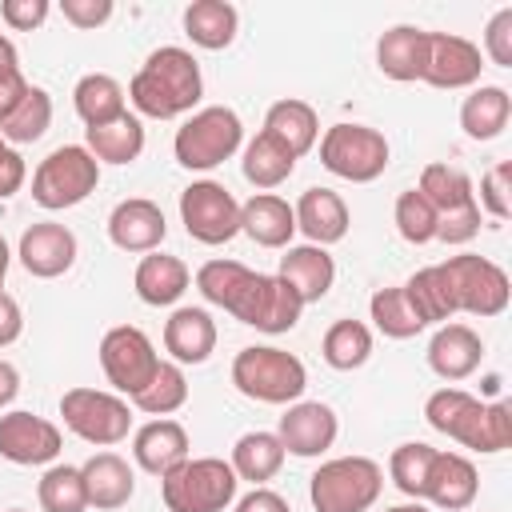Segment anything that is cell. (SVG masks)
Returning <instances> with one entry per match:
<instances>
[{
    "mask_svg": "<svg viewBox=\"0 0 512 512\" xmlns=\"http://www.w3.org/2000/svg\"><path fill=\"white\" fill-rule=\"evenodd\" d=\"M204 96V76L200 64L188 48L164 44L156 52H148V60L140 64V72L128 80V100L140 116L152 120H176L188 116Z\"/></svg>",
    "mask_w": 512,
    "mask_h": 512,
    "instance_id": "cell-1",
    "label": "cell"
},
{
    "mask_svg": "<svg viewBox=\"0 0 512 512\" xmlns=\"http://www.w3.org/2000/svg\"><path fill=\"white\" fill-rule=\"evenodd\" d=\"M232 384L240 396L260 404H296L308 388V368L284 348L248 344L232 360Z\"/></svg>",
    "mask_w": 512,
    "mask_h": 512,
    "instance_id": "cell-2",
    "label": "cell"
},
{
    "mask_svg": "<svg viewBox=\"0 0 512 512\" xmlns=\"http://www.w3.org/2000/svg\"><path fill=\"white\" fill-rule=\"evenodd\" d=\"M236 472L220 456H188L160 476V500L168 512H224L236 500Z\"/></svg>",
    "mask_w": 512,
    "mask_h": 512,
    "instance_id": "cell-3",
    "label": "cell"
},
{
    "mask_svg": "<svg viewBox=\"0 0 512 512\" xmlns=\"http://www.w3.org/2000/svg\"><path fill=\"white\" fill-rule=\"evenodd\" d=\"M244 144V124L228 104H208L200 112H192L172 140L176 164L188 172H212L224 160H232Z\"/></svg>",
    "mask_w": 512,
    "mask_h": 512,
    "instance_id": "cell-4",
    "label": "cell"
},
{
    "mask_svg": "<svg viewBox=\"0 0 512 512\" xmlns=\"http://www.w3.org/2000/svg\"><path fill=\"white\" fill-rule=\"evenodd\" d=\"M384 492V472L368 456L324 460L308 480V500L316 512H368Z\"/></svg>",
    "mask_w": 512,
    "mask_h": 512,
    "instance_id": "cell-5",
    "label": "cell"
},
{
    "mask_svg": "<svg viewBox=\"0 0 512 512\" xmlns=\"http://www.w3.org/2000/svg\"><path fill=\"white\" fill-rule=\"evenodd\" d=\"M100 184V164L84 144H60L52 148L36 172H32V200L48 212L84 204Z\"/></svg>",
    "mask_w": 512,
    "mask_h": 512,
    "instance_id": "cell-6",
    "label": "cell"
},
{
    "mask_svg": "<svg viewBox=\"0 0 512 512\" xmlns=\"http://www.w3.org/2000/svg\"><path fill=\"white\" fill-rule=\"evenodd\" d=\"M440 268H444V280H448L456 312L488 320V316H500L508 308V296H512L508 272L500 264H492L488 256L460 252V256H448Z\"/></svg>",
    "mask_w": 512,
    "mask_h": 512,
    "instance_id": "cell-7",
    "label": "cell"
},
{
    "mask_svg": "<svg viewBox=\"0 0 512 512\" xmlns=\"http://www.w3.org/2000/svg\"><path fill=\"white\" fill-rule=\"evenodd\" d=\"M60 416L72 436L96 448H112L132 432V404L100 388H68L60 396Z\"/></svg>",
    "mask_w": 512,
    "mask_h": 512,
    "instance_id": "cell-8",
    "label": "cell"
},
{
    "mask_svg": "<svg viewBox=\"0 0 512 512\" xmlns=\"http://www.w3.org/2000/svg\"><path fill=\"white\" fill-rule=\"evenodd\" d=\"M388 140L368 124H332L320 136V164L352 184H372L388 168Z\"/></svg>",
    "mask_w": 512,
    "mask_h": 512,
    "instance_id": "cell-9",
    "label": "cell"
},
{
    "mask_svg": "<svg viewBox=\"0 0 512 512\" xmlns=\"http://www.w3.org/2000/svg\"><path fill=\"white\" fill-rule=\"evenodd\" d=\"M268 284L272 276L264 272H252L244 268L240 260H208L196 268V288L208 304L224 308L228 316H236L240 324H252L260 320V308H264V296H268Z\"/></svg>",
    "mask_w": 512,
    "mask_h": 512,
    "instance_id": "cell-10",
    "label": "cell"
},
{
    "mask_svg": "<svg viewBox=\"0 0 512 512\" xmlns=\"http://www.w3.org/2000/svg\"><path fill=\"white\" fill-rule=\"evenodd\" d=\"M180 224L196 244H228L240 232V204L216 180H196L180 192Z\"/></svg>",
    "mask_w": 512,
    "mask_h": 512,
    "instance_id": "cell-11",
    "label": "cell"
},
{
    "mask_svg": "<svg viewBox=\"0 0 512 512\" xmlns=\"http://www.w3.org/2000/svg\"><path fill=\"white\" fill-rule=\"evenodd\" d=\"M100 368H104L108 384L132 400V396L156 376L160 352H156V344L148 340V332H140L136 324H116V328H108L104 340H100Z\"/></svg>",
    "mask_w": 512,
    "mask_h": 512,
    "instance_id": "cell-12",
    "label": "cell"
},
{
    "mask_svg": "<svg viewBox=\"0 0 512 512\" xmlns=\"http://www.w3.org/2000/svg\"><path fill=\"white\" fill-rule=\"evenodd\" d=\"M64 448V436L52 420L36 416V412H4L0 416V456L8 464H20V468H40V464H56Z\"/></svg>",
    "mask_w": 512,
    "mask_h": 512,
    "instance_id": "cell-13",
    "label": "cell"
},
{
    "mask_svg": "<svg viewBox=\"0 0 512 512\" xmlns=\"http://www.w3.org/2000/svg\"><path fill=\"white\" fill-rule=\"evenodd\" d=\"M16 256H20V268L36 280H56L64 276L72 264H76V232L68 224H56V220H40V224H28L20 232V244H16Z\"/></svg>",
    "mask_w": 512,
    "mask_h": 512,
    "instance_id": "cell-14",
    "label": "cell"
},
{
    "mask_svg": "<svg viewBox=\"0 0 512 512\" xmlns=\"http://www.w3.org/2000/svg\"><path fill=\"white\" fill-rule=\"evenodd\" d=\"M484 56L472 40L456 36V32H428V60H424V76L432 88L456 92V88H472L480 80Z\"/></svg>",
    "mask_w": 512,
    "mask_h": 512,
    "instance_id": "cell-15",
    "label": "cell"
},
{
    "mask_svg": "<svg viewBox=\"0 0 512 512\" xmlns=\"http://www.w3.org/2000/svg\"><path fill=\"white\" fill-rule=\"evenodd\" d=\"M336 432H340V420L320 400H296V404H288V412L280 416V428H276L284 452L304 456V460L324 456L336 444Z\"/></svg>",
    "mask_w": 512,
    "mask_h": 512,
    "instance_id": "cell-16",
    "label": "cell"
},
{
    "mask_svg": "<svg viewBox=\"0 0 512 512\" xmlns=\"http://www.w3.org/2000/svg\"><path fill=\"white\" fill-rule=\"evenodd\" d=\"M168 236V220L160 212L156 200L148 196H128L112 208L108 216V240L120 248V252H156Z\"/></svg>",
    "mask_w": 512,
    "mask_h": 512,
    "instance_id": "cell-17",
    "label": "cell"
},
{
    "mask_svg": "<svg viewBox=\"0 0 512 512\" xmlns=\"http://www.w3.org/2000/svg\"><path fill=\"white\" fill-rule=\"evenodd\" d=\"M476 492H480L476 464L468 456H460V452H440L436 448L420 500H432L436 508H448V512H464V508H472Z\"/></svg>",
    "mask_w": 512,
    "mask_h": 512,
    "instance_id": "cell-18",
    "label": "cell"
},
{
    "mask_svg": "<svg viewBox=\"0 0 512 512\" xmlns=\"http://www.w3.org/2000/svg\"><path fill=\"white\" fill-rule=\"evenodd\" d=\"M480 360H484V340L468 324H440L428 340V368L448 384L468 380L480 368Z\"/></svg>",
    "mask_w": 512,
    "mask_h": 512,
    "instance_id": "cell-19",
    "label": "cell"
},
{
    "mask_svg": "<svg viewBox=\"0 0 512 512\" xmlns=\"http://www.w3.org/2000/svg\"><path fill=\"white\" fill-rule=\"evenodd\" d=\"M188 432L180 420L172 416H156L144 428H136L132 436V460L148 472V476H168L176 464L188 460Z\"/></svg>",
    "mask_w": 512,
    "mask_h": 512,
    "instance_id": "cell-20",
    "label": "cell"
},
{
    "mask_svg": "<svg viewBox=\"0 0 512 512\" xmlns=\"http://www.w3.org/2000/svg\"><path fill=\"white\" fill-rule=\"evenodd\" d=\"M292 212H296V232H304L308 244H316V248L340 244L348 236V224H352L344 196L332 188H308L292 204Z\"/></svg>",
    "mask_w": 512,
    "mask_h": 512,
    "instance_id": "cell-21",
    "label": "cell"
},
{
    "mask_svg": "<svg viewBox=\"0 0 512 512\" xmlns=\"http://www.w3.org/2000/svg\"><path fill=\"white\" fill-rule=\"evenodd\" d=\"M304 304H316L332 292L336 284V260L328 256V248L316 244H288L280 256V272H276Z\"/></svg>",
    "mask_w": 512,
    "mask_h": 512,
    "instance_id": "cell-22",
    "label": "cell"
},
{
    "mask_svg": "<svg viewBox=\"0 0 512 512\" xmlns=\"http://www.w3.org/2000/svg\"><path fill=\"white\" fill-rule=\"evenodd\" d=\"M80 476H84V492H88V508H100V512H116L132 500L136 492V472L132 464L120 456V452H96L80 464Z\"/></svg>",
    "mask_w": 512,
    "mask_h": 512,
    "instance_id": "cell-23",
    "label": "cell"
},
{
    "mask_svg": "<svg viewBox=\"0 0 512 512\" xmlns=\"http://www.w3.org/2000/svg\"><path fill=\"white\" fill-rule=\"evenodd\" d=\"M480 416H484V400H476L464 388H440V392H432L424 400V420L440 436H448V440H456L464 448H476Z\"/></svg>",
    "mask_w": 512,
    "mask_h": 512,
    "instance_id": "cell-24",
    "label": "cell"
},
{
    "mask_svg": "<svg viewBox=\"0 0 512 512\" xmlns=\"http://www.w3.org/2000/svg\"><path fill=\"white\" fill-rule=\"evenodd\" d=\"M164 352L172 364H204L216 352V320L208 308H176L164 320Z\"/></svg>",
    "mask_w": 512,
    "mask_h": 512,
    "instance_id": "cell-25",
    "label": "cell"
},
{
    "mask_svg": "<svg viewBox=\"0 0 512 512\" xmlns=\"http://www.w3.org/2000/svg\"><path fill=\"white\" fill-rule=\"evenodd\" d=\"M240 232L260 248H288L296 236V212L272 192H256L240 204Z\"/></svg>",
    "mask_w": 512,
    "mask_h": 512,
    "instance_id": "cell-26",
    "label": "cell"
},
{
    "mask_svg": "<svg viewBox=\"0 0 512 512\" xmlns=\"http://www.w3.org/2000/svg\"><path fill=\"white\" fill-rule=\"evenodd\" d=\"M424 60H428V32L416 24H396L376 40V68L388 80H420L424 76Z\"/></svg>",
    "mask_w": 512,
    "mask_h": 512,
    "instance_id": "cell-27",
    "label": "cell"
},
{
    "mask_svg": "<svg viewBox=\"0 0 512 512\" xmlns=\"http://www.w3.org/2000/svg\"><path fill=\"white\" fill-rule=\"evenodd\" d=\"M188 264L180 256H168V252H148L140 264H136V276H132V288L136 296L148 304V308H168L176 304L184 292H188Z\"/></svg>",
    "mask_w": 512,
    "mask_h": 512,
    "instance_id": "cell-28",
    "label": "cell"
},
{
    "mask_svg": "<svg viewBox=\"0 0 512 512\" xmlns=\"http://www.w3.org/2000/svg\"><path fill=\"white\" fill-rule=\"evenodd\" d=\"M260 132H268L276 144H284L296 160L304 156V152H312L316 148V140H320V116H316V108L312 104H304V100H276L272 108H268V116H264V128Z\"/></svg>",
    "mask_w": 512,
    "mask_h": 512,
    "instance_id": "cell-29",
    "label": "cell"
},
{
    "mask_svg": "<svg viewBox=\"0 0 512 512\" xmlns=\"http://www.w3.org/2000/svg\"><path fill=\"white\" fill-rule=\"evenodd\" d=\"M508 116H512V96L500 84H480L460 104V128L468 140H496L508 128Z\"/></svg>",
    "mask_w": 512,
    "mask_h": 512,
    "instance_id": "cell-30",
    "label": "cell"
},
{
    "mask_svg": "<svg viewBox=\"0 0 512 512\" xmlns=\"http://www.w3.org/2000/svg\"><path fill=\"white\" fill-rule=\"evenodd\" d=\"M284 444H280V436L276 432H264V428H256V432H244L236 444H232V472H236V480H252L256 488H264L280 468H284Z\"/></svg>",
    "mask_w": 512,
    "mask_h": 512,
    "instance_id": "cell-31",
    "label": "cell"
},
{
    "mask_svg": "<svg viewBox=\"0 0 512 512\" xmlns=\"http://www.w3.org/2000/svg\"><path fill=\"white\" fill-rule=\"evenodd\" d=\"M236 28H240V12L228 0H192L184 8V32L196 48L220 52L236 40Z\"/></svg>",
    "mask_w": 512,
    "mask_h": 512,
    "instance_id": "cell-32",
    "label": "cell"
},
{
    "mask_svg": "<svg viewBox=\"0 0 512 512\" xmlns=\"http://www.w3.org/2000/svg\"><path fill=\"white\" fill-rule=\"evenodd\" d=\"M72 108H76V116L84 120V128L112 124V120H120V116L128 112L124 88H120V80L108 76V72H88V76H80L76 88H72Z\"/></svg>",
    "mask_w": 512,
    "mask_h": 512,
    "instance_id": "cell-33",
    "label": "cell"
},
{
    "mask_svg": "<svg viewBox=\"0 0 512 512\" xmlns=\"http://www.w3.org/2000/svg\"><path fill=\"white\" fill-rule=\"evenodd\" d=\"M84 148L96 156V164H132L144 152V124L140 116L124 112L112 124L84 128Z\"/></svg>",
    "mask_w": 512,
    "mask_h": 512,
    "instance_id": "cell-34",
    "label": "cell"
},
{
    "mask_svg": "<svg viewBox=\"0 0 512 512\" xmlns=\"http://www.w3.org/2000/svg\"><path fill=\"white\" fill-rule=\"evenodd\" d=\"M240 172H244V180H248L252 188L268 192V188H280V184L296 172V156H292L284 144H276L268 132H256V136L244 144Z\"/></svg>",
    "mask_w": 512,
    "mask_h": 512,
    "instance_id": "cell-35",
    "label": "cell"
},
{
    "mask_svg": "<svg viewBox=\"0 0 512 512\" xmlns=\"http://www.w3.org/2000/svg\"><path fill=\"white\" fill-rule=\"evenodd\" d=\"M416 192L436 208V216H452V212L476 204L472 180H468L460 168H452V164H424Z\"/></svg>",
    "mask_w": 512,
    "mask_h": 512,
    "instance_id": "cell-36",
    "label": "cell"
},
{
    "mask_svg": "<svg viewBox=\"0 0 512 512\" xmlns=\"http://www.w3.org/2000/svg\"><path fill=\"white\" fill-rule=\"evenodd\" d=\"M320 356L336 372H352L372 356V328L364 320H336L320 340Z\"/></svg>",
    "mask_w": 512,
    "mask_h": 512,
    "instance_id": "cell-37",
    "label": "cell"
},
{
    "mask_svg": "<svg viewBox=\"0 0 512 512\" xmlns=\"http://www.w3.org/2000/svg\"><path fill=\"white\" fill-rule=\"evenodd\" d=\"M404 296L412 300V308L420 312L424 324H448L456 316V304H452V292H448V280H444L440 264H428V268L412 272L408 284H404Z\"/></svg>",
    "mask_w": 512,
    "mask_h": 512,
    "instance_id": "cell-38",
    "label": "cell"
},
{
    "mask_svg": "<svg viewBox=\"0 0 512 512\" xmlns=\"http://www.w3.org/2000/svg\"><path fill=\"white\" fill-rule=\"evenodd\" d=\"M368 316L388 340H412L416 332L428 328L420 320V312L412 308V300L404 296V288H376L368 300Z\"/></svg>",
    "mask_w": 512,
    "mask_h": 512,
    "instance_id": "cell-39",
    "label": "cell"
},
{
    "mask_svg": "<svg viewBox=\"0 0 512 512\" xmlns=\"http://www.w3.org/2000/svg\"><path fill=\"white\" fill-rule=\"evenodd\" d=\"M132 404L148 416H172L188 404V380H184V368L172 364V360H160L156 376L132 396Z\"/></svg>",
    "mask_w": 512,
    "mask_h": 512,
    "instance_id": "cell-40",
    "label": "cell"
},
{
    "mask_svg": "<svg viewBox=\"0 0 512 512\" xmlns=\"http://www.w3.org/2000/svg\"><path fill=\"white\" fill-rule=\"evenodd\" d=\"M36 500H40V512H84L88 492H84L80 468L76 464H48L40 484H36Z\"/></svg>",
    "mask_w": 512,
    "mask_h": 512,
    "instance_id": "cell-41",
    "label": "cell"
},
{
    "mask_svg": "<svg viewBox=\"0 0 512 512\" xmlns=\"http://www.w3.org/2000/svg\"><path fill=\"white\" fill-rule=\"evenodd\" d=\"M48 124H52V96L32 84L28 96L20 100V108L0 124V136H4L12 148H20V144H36V140L48 132Z\"/></svg>",
    "mask_w": 512,
    "mask_h": 512,
    "instance_id": "cell-42",
    "label": "cell"
},
{
    "mask_svg": "<svg viewBox=\"0 0 512 512\" xmlns=\"http://www.w3.org/2000/svg\"><path fill=\"white\" fill-rule=\"evenodd\" d=\"M432 456H436L432 444H420V440L400 444V448L388 456V476H392V484H396L404 496L420 500V496H424V480H428V464H432Z\"/></svg>",
    "mask_w": 512,
    "mask_h": 512,
    "instance_id": "cell-43",
    "label": "cell"
},
{
    "mask_svg": "<svg viewBox=\"0 0 512 512\" xmlns=\"http://www.w3.org/2000/svg\"><path fill=\"white\" fill-rule=\"evenodd\" d=\"M436 224H440L436 208L416 188H408V192L396 196V232L408 244H432L436 240Z\"/></svg>",
    "mask_w": 512,
    "mask_h": 512,
    "instance_id": "cell-44",
    "label": "cell"
},
{
    "mask_svg": "<svg viewBox=\"0 0 512 512\" xmlns=\"http://www.w3.org/2000/svg\"><path fill=\"white\" fill-rule=\"evenodd\" d=\"M300 312H304V300H300V296H296V292H292V288H288L280 276H272L256 328H260V332H268V336L292 332V328L300 324Z\"/></svg>",
    "mask_w": 512,
    "mask_h": 512,
    "instance_id": "cell-45",
    "label": "cell"
},
{
    "mask_svg": "<svg viewBox=\"0 0 512 512\" xmlns=\"http://www.w3.org/2000/svg\"><path fill=\"white\" fill-rule=\"evenodd\" d=\"M480 208L492 220L512 216V160H500L480 176Z\"/></svg>",
    "mask_w": 512,
    "mask_h": 512,
    "instance_id": "cell-46",
    "label": "cell"
},
{
    "mask_svg": "<svg viewBox=\"0 0 512 512\" xmlns=\"http://www.w3.org/2000/svg\"><path fill=\"white\" fill-rule=\"evenodd\" d=\"M512 448V404L508 400H496V404H484V416H480V432H476V448L472 452H504Z\"/></svg>",
    "mask_w": 512,
    "mask_h": 512,
    "instance_id": "cell-47",
    "label": "cell"
},
{
    "mask_svg": "<svg viewBox=\"0 0 512 512\" xmlns=\"http://www.w3.org/2000/svg\"><path fill=\"white\" fill-rule=\"evenodd\" d=\"M496 68H512V8H500L484 28V52Z\"/></svg>",
    "mask_w": 512,
    "mask_h": 512,
    "instance_id": "cell-48",
    "label": "cell"
},
{
    "mask_svg": "<svg viewBox=\"0 0 512 512\" xmlns=\"http://www.w3.org/2000/svg\"><path fill=\"white\" fill-rule=\"evenodd\" d=\"M112 12H116L112 0H60V16H64L72 28H80V32H92V28L108 24Z\"/></svg>",
    "mask_w": 512,
    "mask_h": 512,
    "instance_id": "cell-49",
    "label": "cell"
},
{
    "mask_svg": "<svg viewBox=\"0 0 512 512\" xmlns=\"http://www.w3.org/2000/svg\"><path fill=\"white\" fill-rule=\"evenodd\" d=\"M48 12H52L48 0H4V4H0L4 24L16 28V32H32V28H40V24L48 20Z\"/></svg>",
    "mask_w": 512,
    "mask_h": 512,
    "instance_id": "cell-50",
    "label": "cell"
},
{
    "mask_svg": "<svg viewBox=\"0 0 512 512\" xmlns=\"http://www.w3.org/2000/svg\"><path fill=\"white\" fill-rule=\"evenodd\" d=\"M476 232H480V204L440 216V224H436V240H444V244H468Z\"/></svg>",
    "mask_w": 512,
    "mask_h": 512,
    "instance_id": "cell-51",
    "label": "cell"
},
{
    "mask_svg": "<svg viewBox=\"0 0 512 512\" xmlns=\"http://www.w3.org/2000/svg\"><path fill=\"white\" fill-rule=\"evenodd\" d=\"M24 176H28V164H24V156L0 136V200H8V196H16L20 188H24Z\"/></svg>",
    "mask_w": 512,
    "mask_h": 512,
    "instance_id": "cell-52",
    "label": "cell"
},
{
    "mask_svg": "<svg viewBox=\"0 0 512 512\" xmlns=\"http://www.w3.org/2000/svg\"><path fill=\"white\" fill-rule=\"evenodd\" d=\"M232 512H292V504L280 492H272V488H252L248 496L236 500Z\"/></svg>",
    "mask_w": 512,
    "mask_h": 512,
    "instance_id": "cell-53",
    "label": "cell"
},
{
    "mask_svg": "<svg viewBox=\"0 0 512 512\" xmlns=\"http://www.w3.org/2000/svg\"><path fill=\"white\" fill-rule=\"evenodd\" d=\"M20 332H24V312H20V304H16L8 292H0V348L16 344Z\"/></svg>",
    "mask_w": 512,
    "mask_h": 512,
    "instance_id": "cell-54",
    "label": "cell"
},
{
    "mask_svg": "<svg viewBox=\"0 0 512 512\" xmlns=\"http://www.w3.org/2000/svg\"><path fill=\"white\" fill-rule=\"evenodd\" d=\"M28 88H32V84L24 80V72H16V76H4V80H0V124L20 108V100L28 96Z\"/></svg>",
    "mask_w": 512,
    "mask_h": 512,
    "instance_id": "cell-55",
    "label": "cell"
},
{
    "mask_svg": "<svg viewBox=\"0 0 512 512\" xmlns=\"http://www.w3.org/2000/svg\"><path fill=\"white\" fill-rule=\"evenodd\" d=\"M16 392H20V372L12 360H0V412L16 400Z\"/></svg>",
    "mask_w": 512,
    "mask_h": 512,
    "instance_id": "cell-56",
    "label": "cell"
},
{
    "mask_svg": "<svg viewBox=\"0 0 512 512\" xmlns=\"http://www.w3.org/2000/svg\"><path fill=\"white\" fill-rule=\"evenodd\" d=\"M20 72V52H16V44L0 32V80L4 76H16Z\"/></svg>",
    "mask_w": 512,
    "mask_h": 512,
    "instance_id": "cell-57",
    "label": "cell"
},
{
    "mask_svg": "<svg viewBox=\"0 0 512 512\" xmlns=\"http://www.w3.org/2000/svg\"><path fill=\"white\" fill-rule=\"evenodd\" d=\"M8 264H12V248H8V240L0 236V292H4V276H8Z\"/></svg>",
    "mask_w": 512,
    "mask_h": 512,
    "instance_id": "cell-58",
    "label": "cell"
},
{
    "mask_svg": "<svg viewBox=\"0 0 512 512\" xmlns=\"http://www.w3.org/2000/svg\"><path fill=\"white\" fill-rule=\"evenodd\" d=\"M384 512H432V508L420 504V500H412V504H392V508H384Z\"/></svg>",
    "mask_w": 512,
    "mask_h": 512,
    "instance_id": "cell-59",
    "label": "cell"
},
{
    "mask_svg": "<svg viewBox=\"0 0 512 512\" xmlns=\"http://www.w3.org/2000/svg\"><path fill=\"white\" fill-rule=\"evenodd\" d=\"M8 512H24V508H8Z\"/></svg>",
    "mask_w": 512,
    "mask_h": 512,
    "instance_id": "cell-60",
    "label": "cell"
}]
</instances>
